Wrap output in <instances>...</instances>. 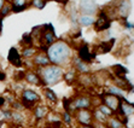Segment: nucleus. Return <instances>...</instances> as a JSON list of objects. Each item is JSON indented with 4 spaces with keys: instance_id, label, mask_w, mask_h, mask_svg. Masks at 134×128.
Masks as SVG:
<instances>
[{
    "instance_id": "7ed1b4c3",
    "label": "nucleus",
    "mask_w": 134,
    "mask_h": 128,
    "mask_svg": "<svg viewBox=\"0 0 134 128\" xmlns=\"http://www.w3.org/2000/svg\"><path fill=\"white\" fill-rule=\"evenodd\" d=\"M92 106V98L88 96H79V97L74 98V99H69V113L71 114L72 111L81 109H91Z\"/></svg>"
},
{
    "instance_id": "4be33fe9",
    "label": "nucleus",
    "mask_w": 134,
    "mask_h": 128,
    "mask_svg": "<svg viewBox=\"0 0 134 128\" xmlns=\"http://www.w3.org/2000/svg\"><path fill=\"white\" fill-rule=\"evenodd\" d=\"M112 45H114V39H111L109 42H108V41H104V42H102L99 46H97V53H106V52H109V51L111 50Z\"/></svg>"
},
{
    "instance_id": "f8f14e48",
    "label": "nucleus",
    "mask_w": 134,
    "mask_h": 128,
    "mask_svg": "<svg viewBox=\"0 0 134 128\" xmlns=\"http://www.w3.org/2000/svg\"><path fill=\"white\" fill-rule=\"evenodd\" d=\"M80 10L85 15H92L97 11V5L94 0H81L80 1Z\"/></svg>"
},
{
    "instance_id": "dca6fc26",
    "label": "nucleus",
    "mask_w": 134,
    "mask_h": 128,
    "mask_svg": "<svg viewBox=\"0 0 134 128\" xmlns=\"http://www.w3.org/2000/svg\"><path fill=\"white\" fill-rule=\"evenodd\" d=\"M74 68L76 69V71L81 75H85V74H88L90 73V65L88 63H85L83 60H81L80 58H75L74 59Z\"/></svg>"
},
{
    "instance_id": "9d476101",
    "label": "nucleus",
    "mask_w": 134,
    "mask_h": 128,
    "mask_svg": "<svg viewBox=\"0 0 134 128\" xmlns=\"http://www.w3.org/2000/svg\"><path fill=\"white\" fill-rule=\"evenodd\" d=\"M7 59H9V62L11 63L13 66H16V68H21V66L23 65L22 56H21V53L18 52V50H17V48H15V47L10 48Z\"/></svg>"
},
{
    "instance_id": "f704fd0d",
    "label": "nucleus",
    "mask_w": 134,
    "mask_h": 128,
    "mask_svg": "<svg viewBox=\"0 0 134 128\" xmlns=\"http://www.w3.org/2000/svg\"><path fill=\"white\" fill-rule=\"evenodd\" d=\"M6 80V74L4 71H0V81H5Z\"/></svg>"
},
{
    "instance_id": "aec40b11",
    "label": "nucleus",
    "mask_w": 134,
    "mask_h": 128,
    "mask_svg": "<svg viewBox=\"0 0 134 128\" xmlns=\"http://www.w3.org/2000/svg\"><path fill=\"white\" fill-rule=\"evenodd\" d=\"M94 22H96V19L92 15H82L79 18V23L83 27H91V25L94 24Z\"/></svg>"
},
{
    "instance_id": "a211bd4d",
    "label": "nucleus",
    "mask_w": 134,
    "mask_h": 128,
    "mask_svg": "<svg viewBox=\"0 0 134 128\" xmlns=\"http://www.w3.org/2000/svg\"><path fill=\"white\" fill-rule=\"evenodd\" d=\"M48 114V109H47L46 105H41V104H39V105L35 106L34 109V116L36 120H42L46 117V115Z\"/></svg>"
},
{
    "instance_id": "0eeeda50",
    "label": "nucleus",
    "mask_w": 134,
    "mask_h": 128,
    "mask_svg": "<svg viewBox=\"0 0 134 128\" xmlns=\"http://www.w3.org/2000/svg\"><path fill=\"white\" fill-rule=\"evenodd\" d=\"M40 100V96L34 92L33 90H24L22 93V105H25L27 108L33 106L35 103Z\"/></svg>"
},
{
    "instance_id": "1a4fd4ad",
    "label": "nucleus",
    "mask_w": 134,
    "mask_h": 128,
    "mask_svg": "<svg viewBox=\"0 0 134 128\" xmlns=\"http://www.w3.org/2000/svg\"><path fill=\"white\" fill-rule=\"evenodd\" d=\"M79 58L85 63H91L96 58V53H92L87 44H82L79 47Z\"/></svg>"
},
{
    "instance_id": "72a5a7b5",
    "label": "nucleus",
    "mask_w": 134,
    "mask_h": 128,
    "mask_svg": "<svg viewBox=\"0 0 134 128\" xmlns=\"http://www.w3.org/2000/svg\"><path fill=\"white\" fill-rule=\"evenodd\" d=\"M5 102H6L5 97H3V96H0V108H3V106L5 105Z\"/></svg>"
},
{
    "instance_id": "393cba45",
    "label": "nucleus",
    "mask_w": 134,
    "mask_h": 128,
    "mask_svg": "<svg viewBox=\"0 0 134 128\" xmlns=\"http://www.w3.org/2000/svg\"><path fill=\"white\" fill-rule=\"evenodd\" d=\"M36 53H37V50L35 47L27 46V47H24L22 51V57H24V58H33Z\"/></svg>"
},
{
    "instance_id": "4c0bfd02",
    "label": "nucleus",
    "mask_w": 134,
    "mask_h": 128,
    "mask_svg": "<svg viewBox=\"0 0 134 128\" xmlns=\"http://www.w3.org/2000/svg\"><path fill=\"white\" fill-rule=\"evenodd\" d=\"M4 5H5V0H0V10L3 9Z\"/></svg>"
},
{
    "instance_id": "423d86ee",
    "label": "nucleus",
    "mask_w": 134,
    "mask_h": 128,
    "mask_svg": "<svg viewBox=\"0 0 134 128\" xmlns=\"http://www.w3.org/2000/svg\"><path fill=\"white\" fill-rule=\"evenodd\" d=\"M76 120L80 125H93V115L91 109H81L75 111Z\"/></svg>"
},
{
    "instance_id": "c85d7f7f",
    "label": "nucleus",
    "mask_w": 134,
    "mask_h": 128,
    "mask_svg": "<svg viewBox=\"0 0 134 128\" xmlns=\"http://www.w3.org/2000/svg\"><path fill=\"white\" fill-rule=\"evenodd\" d=\"M112 69L116 74V77H125V75L127 74V69L123 68L122 65H115L112 66Z\"/></svg>"
},
{
    "instance_id": "6e6552de",
    "label": "nucleus",
    "mask_w": 134,
    "mask_h": 128,
    "mask_svg": "<svg viewBox=\"0 0 134 128\" xmlns=\"http://www.w3.org/2000/svg\"><path fill=\"white\" fill-rule=\"evenodd\" d=\"M110 25H111V19L108 16V13H105L104 11H100L97 21L94 22V29L97 31H103L109 28Z\"/></svg>"
},
{
    "instance_id": "39448f33",
    "label": "nucleus",
    "mask_w": 134,
    "mask_h": 128,
    "mask_svg": "<svg viewBox=\"0 0 134 128\" xmlns=\"http://www.w3.org/2000/svg\"><path fill=\"white\" fill-rule=\"evenodd\" d=\"M123 99H125V98H123ZM121 100H122V98L112 96V94H110V93H105L102 96V103H103L104 105H106L108 108H110L114 113H117V111H119Z\"/></svg>"
},
{
    "instance_id": "e433bc0d",
    "label": "nucleus",
    "mask_w": 134,
    "mask_h": 128,
    "mask_svg": "<svg viewBox=\"0 0 134 128\" xmlns=\"http://www.w3.org/2000/svg\"><path fill=\"white\" fill-rule=\"evenodd\" d=\"M79 128H94L93 127V126H92V125H80V126H79Z\"/></svg>"
},
{
    "instance_id": "c9c22d12",
    "label": "nucleus",
    "mask_w": 134,
    "mask_h": 128,
    "mask_svg": "<svg viewBox=\"0 0 134 128\" xmlns=\"http://www.w3.org/2000/svg\"><path fill=\"white\" fill-rule=\"evenodd\" d=\"M0 128H7V123L5 121H0Z\"/></svg>"
},
{
    "instance_id": "f257e3e1",
    "label": "nucleus",
    "mask_w": 134,
    "mask_h": 128,
    "mask_svg": "<svg viewBox=\"0 0 134 128\" xmlns=\"http://www.w3.org/2000/svg\"><path fill=\"white\" fill-rule=\"evenodd\" d=\"M46 54L50 59L51 64L54 65H64L71 58V47L65 41H56L54 44L47 47Z\"/></svg>"
},
{
    "instance_id": "6ab92c4d",
    "label": "nucleus",
    "mask_w": 134,
    "mask_h": 128,
    "mask_svg": "<svg viewBox=\"0 0 134 128\" xmlns=\"http://www.w3.org/2000/svg\"><path fill=\"white\" fill-rule=\"evenodd\" d=\"M106 127L108 128H126V126H125V123L121 121L120 117L111 116V117H109L108 122H106Z\"/></svg>"
},
{
    "instance_id": "bb28decb",
    "label": "nucleus",
    "mask_w": 134,
    "mask_h": 128,
    "mask_svg": "<svg viewBox=\"0 0 134 128\" xmlns=\"http://www.w3.org/2000/svg\"><path fill=\"white\" fill-rule=\"evenodd\" d=\"M11 120H13L16 123H23L24 116L21 111H11Z\"/></svg>"
},
{
    "instance_id": "ddd939ff",
    "label": "nucleus",
    "mask_w": 134,
    "mask_h": 128,
    "mask_svg": "<svg viewBox=\"0 0 134 128\" xmlns=\"http://www.w3.org/2000/svg\"><path fill=\"white\" fill-rule=\"evenodd\" d=\"M33 63H34V65L39 66V68H44V66H47L48 64H51L46 52H37L33 57Z\"/></svg>"
},
{
    "instance_id": "a19ab883",
    "label": "nucleus",
    "mask_w": 134,
    "mask_h": 128,
    "mask_svg": "<svg viewBox=\"0 0 134 128\" xmlns=\"http://www.w3.org/2000/svg\"><path fill=\"white\" fill-rule=\"evenodd\" d=\"M6 1H7L9 4H10V3H12V0H6Z\"/></svg>"
},
{
    "instance_id": "5701e85b",
    "label": "nucleus",
    "mask_w": 134,
    "mask_h": 128,
    "mask_svg": "<svg viewBox=\"0 0 134 128\" xmlns=\"http://www.w3.org/2000/svg\"><path fill=\"white\" fill-rule=\"evenodd\" d=\"M106 93H110V94H112V96L122 98V99H123V96H125V92H123L121 88L117 87V86H115V85H111V86H109V87L106 88Z\"/></svg>"
},
{
    "instance_id": "79ce46f5",
    "label": "nucleus",
    "mask_w": 134,
    "mask_h": 128,
    "mask_svg": "<svg viewBox=\"0 0 134 128\" xmlns=\"http://www.w3.org/2000/svg\"><path fill=\"white\" fill-rule=\"evenodd\" d=\"M132 88H133V90H131V92H134V87H132Z\"/></svg>"
},
{
    "instance_id": "20e7f679",
    "label": "nucleus",
    "mask_w": 134,
    "mask_h": 128,
    "mask_svg": "<svg viewBox=\"0 0 134 128\" xmlns=\"http://www.w3.org/2000/svg\"><path fill=\"white\" fill-rule=\"evenodd\" d=\"M42 28V33H41V38L40 41H42V44L45 45L46 47L51 46L52 44H54L57 41L56 34H54V30H53L52 25L51 24H45Z\"/></svg>"
},
{
    "instance_id": "58836bf2",
    "label": "nucleus",
    "mask_w": 134,
    "mask_h": 128,
    "mask_svg": "<svg viewBox=\"0 0 134 128\" xmlns=\"http://www.w3.org/2000/svg\"><path fill=\"white\" fill-rule=\"evenodd\" d=\"M57 1H59V3H63V4H64V3H66L68 0H57Z\"/></svg>"
},
{
    "instance_id": "4468645a",
    "label": "nucleus",
    "mask_w": 134,
    "mask_h": 128,
    "mask_svg": "<svg viewBox=\"0 0 134 128\" xmlns=\"http://www.w3.org/2000/svg\"><path fill=\"white\" fill-rule=\"evenodd\" d=\"M24 79L25 81L30 85H35V86H44L42 81H41L39 74L35 71H31V70H28V71L24 73Z\"/></svg>"
},
{
    "instance_id": "2f4dec72",
    "label": "nucleus",
    "mask_w": 134,
    "mask_h": 128,
    "mask_svg": "<svg viewBox=\"0 0 134 128\" xmlns=\"http://www.w3.org/2000/svg\"><path fill=\"white\" fill-rule=\"evenodd\" d=\"M62 120L65 125H71V121H72V117H71V114L68 113V111H64L62 115Z\"/></svg>"
},
{
    "instance_id": "f3484780",
    "label": "nucleus",
    "mask_w": 134,
    "mask_h": 128,
    "mask_svg": "<svg viewBox=\"0 0 134 128\" xmlns=\"http://www.w3.org/2000/svg\"><path fill=\"white\" fill-rule=\"evenodd\" d=\"M27 7H28V0H12V5H11L12 12H22Z\"/></svg>"
},
{
    "instance_id": "2eb2a0df",
    "label": "nucleus",
    "mask_w": 134,
    "mask_h": 128,
    "mask_svg": "<svg viewBox=\"0 0 134 128\" xmlns=\"http://www.w3.org/2000/svg\"><path fill=\"white\" fill-rule=\"evenodd\" d=\"M119 113L122 114L123 116H126V117L133 115L134 114V105L133 104H131V103H128V102H126L125 99H122L121 104H120Z\"/></svg>"
},
{
    "instance_id": "c756f323",
    "label": "nucleus",
    "mask_w": 134,
    "mask_h": 128,
    "mask_svg": "<svg viewBox=\"0 0 134 128\" xmlns=\"http://www.w3.org/2000/svg\"><path fill=\"white\" fill-rule=\"evenodd\" d=\"M22 44L24 45V47L27 46H31L33 45V38H31V35L30 34H24L23 35V38H22Z\"/></svg>"
},
{
    "instance_id": "cd10ccee",
    "label": "nucleus",
    "mask_w": 134,
    "mask_h": 128,
    "mask_svg": "<svg viewBox=\"0 0 134 128\" xmlns=\"http://www.w3.org/2000/svg\"><path fill=\"white\" fill-rule=\"evenodd\" d=\"M44 94H45V97L50 100V102H52V103H56V102H57L56 93H54L51 88H45V90H44Z\"/></svg>"
},
{
    "instance_id": "9b49d317",
    "label": "nucleus",
    "mask_w": 134,
    "mask_h": 128,
    "mask_svg": "<svg viewBox=\"0 0 134 128\" xmlns=\"http://www.w3.org/2000/svg\"><path fill=\"white\" fill-rule=\"evenodd\" d=\"M132 10V4L131 0H121L117 5V13L122 18H127Z\"/></svg>"
},
{
    "instance_id": "473e14b6",
    "label": "nucleus",
    "mask_w": 134,
    "mask_h": 128,
    "mask_svg": "<svg viewBox=\"0 0 134 128\" xmlns=\"http://www.w3.org/2000/svg\"><path fill=\"white\" fill-rule=\"evenodd\" d=\"M31 5L36 9H44L46 5V0H31Z\"/></svg>"
},
{
    "instance_id": "412c9836",
    "label": "nucleus",
    "mask_w": 134,
    "mask_h": 128,
    "mask_svg": "<svg viewBox=\"0 0 134 128\" xmlns=\"http://www.w3.org/2000/svg\"><path fill=\"white\" fill-rule=\"evenodd\" d=\"M92 115H93V121L98 122V123H103V125H106V122H108V117H106L104 114H102L98 109H94L92 111Z\"/></svg>"
},
{
    "instance_id": "a878e982",
    "label": "nucleus",
    "mask_w": 134,
    "mask_h": 128,
    "mask_svg": "<svg viewBox=\"0 0 134 128\" xmlns=\"http://www.w3.org/2000/svg\"><path fill=\"white\" fill-rule=\"evenodd\" d=\"M97 109L99 110V111H100L102 114H104V115H105L106 117H108V119H109V117H111V116H114V114H115L111 109H110V108H108L106 105H104L103 103L100 104V105H98V106H97Z\"/></svg>"
},
{
    "instance_id": "7c9ffc66",
    "label": "nucleus",
    "mask_w": 134,
    "mask_h": 128,
    "mask_svg": "<svg viewBox=\"0 0 134 128\" xmlns=\"http://www.w3.org/2000/svg\"><path fill=\"white\" fill-rule=\"evenodd\" d=\"M10 11H11V5H10L9 3L5 4V5L3 6V9L0 10V18L3 19V17H5V16L9 15Z\"/></svg>"
},
{
    "instance_id": "ea45409f",
    "label": "nucleus",
    "mask_w": 134,
    "mask_h": 128,
    "mask_svg": "<svg viewBox=\"0 0 134 128\" xmlns=\"http://www.w3.org/2000/svg\"><path fill=\"white\" fill-rule=\"evenodd\" d=\"M0 71H3V66H1V63H0Z\"/></svg>"
},
{
    "instance_id": "f03ea898",
    "label": "nucleus",
    "mask_w": 134,
    "mask_h": 128,
    "mask_svg": "<svg viewBox=\"0 0 134 128\" xmlns=\"http://www.w3.org/2000/svg\"><path fill=\"white\" fill-rule=\"evenodd\" d=\"M64 71L63 68L59 65H54V64H48L47 66L39 69V76H40L42 84L47 86H52L57 84L60 79H63Z\"/></svg>"
},
{
    "instance_id": "b1692460",
    "label": "nucleus",
    "mask_w": 134,
    "mask_h": 128,
    "mask_svg": "<svg viewBox=\"0 0 134 128\" xmlns=\"http://www.w3.org/2000/svg\"><path fill=\"white\" fill-rule=\"evenodd\" d=\"M77 74H79V73L76 71V69L71 68L68 73H66V74H64V75H63V77H64V80H65L68 84H72V82L77 79Z\"/></svg>"
}]
</instances>
